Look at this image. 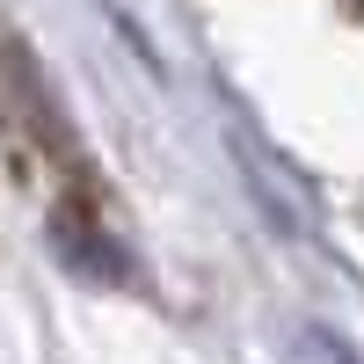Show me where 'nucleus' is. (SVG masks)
Masks as SVG:
<instances>
[{"mask_svg":"<svg viewBox=\"0 0 364 364\" xmlns=\"http://www.w3.org/2000/svg\"><path fill=\"white\" fill-rule=\"evenodd\" d=\"M350 8H364V0H350Z\"/></svg>","mask_w":364,"mask_h":364,"instance_id":"obj_1","label":"nucleus"}]
</instances>
